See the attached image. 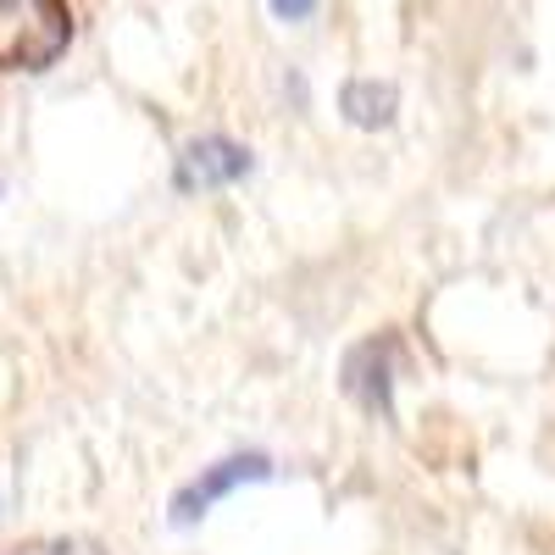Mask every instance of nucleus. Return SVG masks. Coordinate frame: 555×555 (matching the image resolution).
<instances>
[{
  "instance_id": "f257e3e1",
  "label": "nucleus",
  "mask_w": 555,
  "mask_h": 555,
  "mask_svg": "<svg viewBox=\"0 0 555 555\" xmlns=\"http://www.w3.org/2000/svg\"><path fill=\"white\" fill-rule=\"evenodd\" d=\"M73 44V7L67 0H0V67L7 73H44Z\"/></svg>"
},
{
  "instance_id": "f03ea898",
  "label": "nucleus",
  "mask_w": 555,
  "mask_h": 555,
  "mask_svg": "<svg viewBox=\"0 0 555 555\" xmlns=\"http://www.w3.org/2000/svg\"><path fill=\"white\" fill-rule=\"evenodd\" d=\"M267 478H272V461H267L261 450L222 455V461L201 467L190 483L172 494V522H178V528H190V522H201L206 512H217L228 494H240V489H250V483H267Z\"/></svg>"
},
{
  "instance_id": "7ed1b4c3",
  "label": "nucleus",
  "mask_w": 555,
  "mask_h": 555,
  "mask_svg": "<svg viewBox=\"0 0 555 555\" xmlns=\"http://www.w3.org/2000/svg\"><path fill=\"white\" fill-rule=\"evenodd\" d=\"M250 167H256L250 145H240V139H228V133H201L178 151L172 183L183 195H217V190H234Z\"/></svg>"
},
{
  "instance_id": "20e7f679",
  "label": "nucleus",
  "mask_w": 555,
  "mask_h": 555,
  "mask_svg": "<svg viewBox=\"0 0 555 555\" xmlns=\"http://www.w3.org/2000/svg\"><path fill=\"white\" fill-rule=\"evenodd\" d=\"M339 112L356 128H389L395 112H400V89L389 78H350L339 89Z\"/></svg>"
},
{
  "instance_id": "39448f33",
  "label": "nucleus",
  "mask_w": 555,
  "mask_h": 555,
  "mask_svg": "<svg viewBox=\"0 0 555 555\" xmlns=\"http://www.w3.org/2000/svg\"><path fill=\"white\" fill-rule=\"evenodd\" d=\"M267 7H272L278 23H306L317 12V0H267Z\"/></svg>"
},
{
  "instance_id": "423d86ee",
  "label": "nucleus",
  "mask_w": 555,
  "mask_h": 555,
  "mask_svg": "<svg viewBox=\"0 0 555 555\" xmlns=\"http://www.w3.org/2000/svg\"><path fill=\"white\" fill-rule=\"evenodd\" d=\"M17 555H78V544H39V550H17Z\"/></svg>"
}]
</instances>
